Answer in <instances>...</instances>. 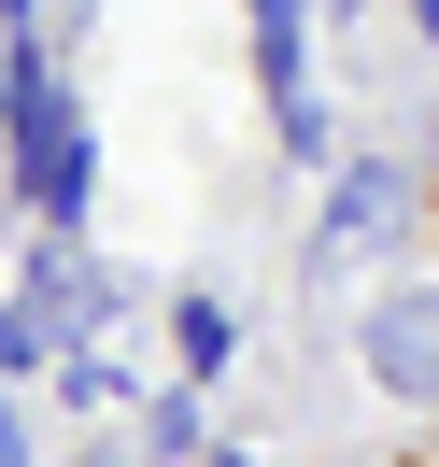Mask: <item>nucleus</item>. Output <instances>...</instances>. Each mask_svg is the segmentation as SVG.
<instances>
[{
    "instance_id": "obj_8",
    "label": "nucleus",
    "mask_w": 439,
    "mask_h": 467,
    "mask_svg": "<svg viewBox=\"0 0 439 467\" xmlns=\"http://www.w3.org/2000/svg\"><path fill=\"white\" fill-rule=\"evenodd\" d=\"M312 15H369V0H312Z\"/></svg>"
},
{
    "instance_id": "obj_1",
    "label": "nucleus",
    "mask_w": 439,
    "mask_h": 467,
    "mask_svg": "<svg viewBox=\"0 0 439 467\" xmlns=\"http://www.w3.org/2000/svg\"><path fill=\"white\" fill-rule=\"evenodd\" d=\"M397 213H411V171H397V156H354V171L326 184V241H312V255H326V269H340V255H382Z\"/></svg>"
},
{
    "instance_id": "obj_7",
    "label": "nucleus",
    "mask_w": 439,
    "mask_h": 467,
    "mask_svg": "<svg viewBox=\"0 0 439 467\" xmlns=\"http://www.w3.org/2000/svg\"><path fill=\"white\" fill-rule=\"evenodd\" d=\"M0 467H29V439H15V410H0Z\"/></svg>"
},
{
    "instance_id": "obj_5",
    "label": "nucleus",
    "mask_w": 439,
    "mask_h": 467,
    "mask_svg": "<svg viewBox=\"0 0 439 467\" xmlns=\"http://www.w3.org/2000/svg\"><path fill=\"white\" fill-rule=\"evenodd\" d=\"M227 354H241V312L227 297H184V368H227Z\"/></svg>"
},
{
    "instance_id": "obj_3",
    "label": "nucleus",
    "mask_w": 439,
    "mask_h": 467,
    "mask_svg": "<svg viewBox=\"0 0 439 467\" xmlns=\"http://www.w3.org/2000/svg\"><path fill=\"white\" fill-rule=\"evenodd\" d=\"M369 368L397 382V397H439V284H397L369 312Z\"/></svg>"
},
{
    "instance_id": "obj_9",
    "label": "nucleus",
    "mask_w": 439,
    "mask_h": 467,
    "mask_svg": "<svg viewBox=\"0 0 439 467\" xmlns=\"http://www.w3.org/2000/svg\"><path fill=\"white\" fill-rule=\"evenodd\" d=\"M411 15H425V43H439V0H411Z\"/></svg>"
},
{
    "instance_id": "obj_2",
    "label": "nucleus",
    "mask_w": 439,
    "mask_h": 467,
    "mask_svg": "<svg viewBox=\"0 0 439 467\" xmlns=\"http://www.w3.org/2000/svg\"><path fill=\"white\" fill-rule=\"evenodd\" d=\"M256 57H269V99H284V142L326 156V114H312V0H256Z\"/></svg>"
},
{
    "instance_id": "obj_10",
    "label": "nucleus",
    "mask_w": 439,
    "mask_h": 467,
    "mask_svg": "<svg viewBox=\"0 0 439 467\" xmlns=\"http://www.w3.org/2000/svg\"><path fill=\"white\" fill-rule=\"evenodd\" d=\"M71 467H114V453H71Z\"/></svg>"
},
{
    "instance_id": "obj_12",
    "label": "nucleus",
    "mask_w": 439,
    "mask_h": 467,
    "mask_svg": "<svg viewBox=\"0 0 439 467\" xmlns=\"http://www.w3.org/2000/svg\"><path fill=\"white\" fill-rule=\"evenodd\" d=\"M213 467H241V453H213Z\"/></svg>"
},
{
    "instance_id": "obj_11",
    "label": "nucleus",
    "mask_w": 439,
    "mask_h": 467,
    "mask_svg": "<svg viewBox=\"0 0 439 467\" xmlns=\"http://www.w3.org/2000/svg\"><path fill=\"white\" fill-rule=\"evenodd\" d=\"M0 15H29V0H0Z\"/></svg>"
},
{
    "instance_id": "obj_13",
    "label": "nucleus",
    "mask_w": 439,
    "mask_h": 467,
    "mask_svg": "<svg viewBox=\"0 0 439 467\" xmlns=\"http://www.w3.org/2000/svg\"><path fill=\"white\" fill-rule=\"evenodd\" d=\"M425 410H439V397H425Z\"/></svg>"
},
{
    "instance_id": "obj_6",
    "label": "nucleus",
    "mask_w": 439,
    "mask_h": 467,
    "mask_svg": "<svg viewBox=\"0 0 439 467\" xmlns=\"http://www.w3.org/2000/svg\"><path fill=\"white\" fill-rule=\"evenodd\" d=\"M43 354H57V340H43V312H29V297H0V368H43Z\"/></svg>"
},
{
    "instance_id": "obj_4",
    "label": "nucleus",
    "mask_w": 439,
    "mask_h": 467,
    "mask_svg": "<svg viewBox=\"0 0 439 467\" xmlns=\"http://www.w3.org/2000/svg\"><path fill=\"white\" fill-rule=\"evenodd\" d=\"M29 312H43V340H71V326H99V312H114V284H99L86 255H43V284H29Z\"/></svg>"
}]
</instances>
